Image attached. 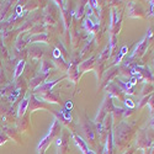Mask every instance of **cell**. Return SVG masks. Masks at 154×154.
Masks as SVG:
<instances>
[{
    "mask_svg": "<svg viewBox=\"0 0 154 154\" xmlns=\"http://www.w3.org/2000/svg\"><path fill=\"white\" fill-rule=\"evenodd\" d=\"M26 105H27V100H23L22 105H21V107H20V113L23 112V110H25V107H26Z\"/></svg>",
    "mask_w": 154,
    "mask_h": 154,
    "instance_id": "6da1fadb",
    "label": "cell"
},
{
    "mask_svg": "<svg viewBox=\"0 0 154 154\" xmlns=\"http://www.w3.org/2000/svg\"><path fill=\"white\" fill-rule=\"evenodd\" d=\"M22 66H23V62H21V64H20V66L17 67V70H16V76L21 73V70H22Z\"/></svg>",
    "mask_w": 154,
    "mask_h": 154,
    "instance_id": "7a4b0ae2",
    "label": "cell"
}]
</instances>
